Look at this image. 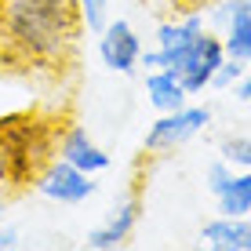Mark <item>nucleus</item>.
I'll return each mask as SVG.
<instances>
[{
	"mask_svg": "<svg viewBox=\"0 0 251 251\" xmlns=\"http://www.w3.org/2000/svg\"><path fill=\"white\" fill-rule=\"evenodd\" d=\"M15 248H19V229L0 222V251H15Z\"/></svg>",
	"mask_w": 251,
	"mask_h": 251,
	"instance_id": "a211bd4d",
	"label": "nucleus"
},
{
	"mask_svg": "<svg viewBox=\"0 0 251 251\" xmlns=\"http://www.w3.org/2000/svg\"><path fill=\"white\" fill-rule=\"evenodd\" d=\"M233 164H226V160H215L211 168H207V189H211V197H219L222 189L229 186V178H233Z\"/></svg>",
	"mask_w": 251,
	"mask_h": 251,
	"instance_id": "f3484780",
	"label": "nucleus"
},
{
	"mask_svg": "<svg viewBox=\"0 0 251 251\" xmlns=\"http://www.w3.org/2000/svg\"><path fill=\"white\" fill-rule=\"evenodd\" d=\"M109 4H113V0H76L80 19H84V29H88V33H99L102 25L109 22Z\"/></svg>",
	"mask_w": 251,
	"mask_h": 251,
	"instance_id": "2eb2a0df",
	"label": "nucleus"
},
{
	"mask_svg": "<svg viewBox=\"0 0 251 251\" xmlns=\"http://www.w3.org/2000/svg\"><path fill=\"white\" fill-rule=\"evenodd\" d=\"M99 58L102 66L109 69V73H120V76H131L138 62H142V37H138V29L127 19H109L102 25L99 33Z\"/></svg>",
	"mask_w": 251,
	"mask_h": 251,
	"instance_id": "423d86ee",
	"label": "nucleus"
},
{
	"mask_svg": "<svg viewBox=\"0 0 251 251\" xmlns=\"http://www.w3.org/2000/svg\"><path fill=\"white\" fill-rule=\"evenodd\" d=\"M233 95H237L240 102H251V69H244V76L233 84Z\"/></svg>",
	"mask_w": 251,
	"mask_h": 251,
	"instance_id": "6ab92c4d",
	"label": "nucleus"
},
{
	"mask_svg": "<svg viewBox=\"0 0 251 251\" xmlns=\"http://www.w3.org/2000/svg\"><path fill=\"white\" fill-rule=\"evenodd\" d=\"M11 186V175H7V160H4V153H0V193Z\"/></svg>",
	"mask_w": 251,
	"mask_h": 251,
	"instance_id": "aec40b11",
	"label": "nucleus"
},
{
	"mask_svg": "<svg viewBox=\"0 0 251 251\" xmlns=\"http://www.w3.org/2000/svg\"><path fill=\"white\" fill-rule=\"evenodd\" d=\"M244 69H248V62H240V58H229V55H226V62L219 66V73H215L211 88H233V84L244 76Z\"/></svg>",
	"mask_w": 251,
	"mask_h": 251,
	"instance_id": "dca6fc26",
	"label": "nucleus"
},
{
	"mask_svg": "<svg viewBox=\"0 0 251 251\" xmlns=\"http://www.w3.org/2000/svg\"><path fill=\"white\" fill-rule=\"evenodd\" d=\"M207 120H211V109L207 106H178V109L160 113L153 120L146 138H142V146H146V153H171L178 146H186L189 138L201 135L207 127Z\"/></svg>",
	"mask_w": 251,
	"mask_h": 251,
	"instance_id": "7ed1b4c3",
	"label": "nucleus"
},
{
	"mask_svg": "<svg viewBox=\"0 0 251 251\" xmlns=\"http://www.w3.org/2000/svg\"><path fill=\"white\" fill-rule=\"evenodd\" d=\"M146 95H150V106L157 113H171V109L186 106V84L178 80L175 69H146Z\"/></svg>",
	"mask_w": 251,
	"mask_h": 251,
	"instance_id": "f8f14e48",
	"label": "nucleus"
},
{
	"mask_svg": "<svg viewBox=\"0 0 251 251\" xmlns=\"http://www.w3.org/2000/svg\"><path fill=\"white\" fill-rule=\"evenodd\" d=\"M33 189H37L40 197H48V201L55 204H84L95 197V189H99V182H95V175H88V171L73 168L69 160H62L55 153L44 168H40V175L33 178Z\"/></svg>",
	"mask_w": 251,
	"mask_h": 251,
	"instance_id": "20e7f679",
	"label": "nucleus"
},
{
	"mask_svg": "<svg viewBox=\"0 0 251 251\" xmlns=\"http://www.w3.org/2000/svg\"><path fill=\"white\" fill-rule=\"evenodd\" d=\"M58 157L69 160L73 168L88 171V175H102V171H109V164H113V157H109L88 135V127H80V124H69V127L58 131Z\"/></svg>",
	"mask_w": 251,
	"mask_h": 251,
	"instance_id": "6e6552de",
	"label": "nucleus"
},
{
	"mask_svg": "<svg viewBox=\"0 0 251 251\" xmlns=\"http://www.w3.org/2000/svg\"><path fill=\"white\" fill-rule=\"evenodd\" d=\"M138 215H142V201H138V197L120 201L113 207V215H109L99 229L88 233V248H95V251H117V248H124L127 240H131L135 226H138Z\"/></svg>",
	"mask_w": 251,
	"mask_h": 251,
	"instance_id": "1a4fd4ad",
	"label": "nucleus"
},
{
	"mask_svg": "<svg viewBox=\"0 0 251 251\" xmlns=\"http://www.w3.org/2000/svg\"><path fill=\"white\" fill-rule=\"evenodd\" d=\"M0 222H4V201H0Z\"/></svg>",
	"mask_w": 251,
	"mask_h": 251,
	"instance_id": "412c9836",
	"label": "nucleus"
},
{
	"mask_svg": "<svg viewBox=\"0 0 251 251\" xmlns=\"http://www.w3.org/2000/svg\"><path fill=\"white\" fill-rule=\"evenodd\" d=\"M84 33L76 0H0V55L22 69H66Z\"/></svg>",
	"mask_w": 251,
	"mask_h": 251,
	"instance_id": "f257e3e1",
	"label": "nucleus"
},
{
	"mask_svg": "<svg viewBox=\"0 0 251 251\" xmlns=\"http://www.w3.org/2000/svg\"><path fill=\"white\" fill-rule=\"evenodd\" d=\"M204 33V15L201 11H189L182 19H171V22H160L157 25V48L153 51H142V62L146 69H178L182 55L189 51L197 37Z\"/></svg>",
	"mask_w": 251,
	"mask_h": 251,
	"instance_id": "39448f33",
	"label": "nucleus"
},
{
	"mask_svg": "<svg viewBox=\"0 0 251 251\" xmlns=\"http://www.w3.org/2000/svg\"><path fill=\"white\" fill-rule=\"evenodd\" d=\"M201 240L211 251H251V222L248 215H219L204 222Z\"/></svg>",
	"mask_w": 251,
	"mask_h": 251,
	"instance_id": "9b49d317",
	"label": "nucleus"
},
{
	"mask_svg": "<svg viewBox=\"0 0 251 251\" xmlns=\"http://www.w3.org/2000/svg\"><path fill=\"white\" fill-rule=\"evenodd\" d=\"M0 153L7 160L11 186H33L40 168L58 153V124L37 113L0 120Z\"/></svg>",
	"mask_w": 251,
	"mask_h": 251,
	"instance_id": "f03ea898",
	"label": "nucleus"
},
{
	"mask_svg": "<svg viewBox=\"0 0 251 251\" xmlns=\"http://www.w3.org/2000/svg\"><path fill=\"white\" fill-rule=\"evenodd\" d=\"M215 201L222 215H251V171H233L229 186Z\"/></svg>",
	"mask_w": 251,
	"mask_h": 251,
	"instance_id": "ddd939ff",
	"label": "nucleus"
},
{
	"mask_svg": "<svg viewBox=\"0 0 251 251\" xmlns=\"http://www.w3.org/2000/svg\"><path fill=\"white\" fill-rule=\"evenodd\" d=\"M226 62V48H222V37H215V33H201V37L189 44V51L182 55V62H178V80L186 84L189 95L211 88L215 73H219V66Z\"/></svg>",
	"mask_w": 251,
	"mask_h": 251,
	"instance_id": "0eeeda50",
	"label": "nucleus"
},
{
	"mask_svg": "<svg viewBox=\"0 0 251 251\" xmlns=\"http://www.w3.org/2000/svg\"><path fill=\"white\" fill-rule=\"evenodd\" d=\"M215 19L226 25L222 33V48L229 58L251 62V0H226L215 11Z\"/></svg>",
	"mask_w": 251,
	"mask_h": 251,
	"instance_id": "9d476101",
	"label": "nucleus"
},
{
	"mask_svg": "<svg viewBox=\"0 0 251 251\" xmlns=\"http://www.w3.org/2000/svg\"><path fill=\"white\" fill-rule=\"evenodd\" d=\"M219 153H222V160L233 164L237 171H251V135H233V138H222Z\"/></svg>",
	"mask_w": 251,
	"mask_h": 251,
	"instance_id": "4468645a",
	"label": "nucleus"
}]
</instances>
